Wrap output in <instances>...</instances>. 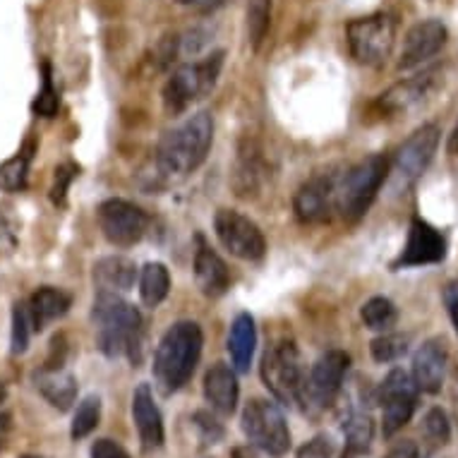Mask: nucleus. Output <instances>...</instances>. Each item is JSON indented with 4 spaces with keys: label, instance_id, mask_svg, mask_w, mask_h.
I'll use <instances>...</instances> for the list:
<instances>
[{
    "label": "nucleus",
    "instance_id": "6e6552de",
    "mask_svg": "<svg viewBox=\"0 0 458 458\" xmlns=\"http://www.w3.org/2000/svg\"><path fill=\"white\" fill-rule=\"evenodd\" d=\"M346 38L355 61L360 65L377 68L391 55V48L396 41V22L394 17L384 13L358 17L353 22H348Z\"/></svg>",
    "mask_w": 458,
    "mask_h": 458
},
{
    "label": "nucleus",
    "instance_id": "2f4dec72",
    "mask_svg": "<svg viewBox=\"0 0 458 458\" xmlns=\"http://www.w3.org/2000/svg\"><path fill=\"white\" fill-rule=\"evenodd\" d=\"M31 331H34V324H31L30 305L27 302H17L15 310H13V353L20 355L27 351Z\"/></svg>",
    "mask_w": 458,
    "mask_h": 458
},
{
    "label": "nucleus",
    "instance_id": "4be33fe9",
    "mask_svg": "<svg viewBox=\"0 0 458 458\" xmlns=\"http://www.w3.org/2000/svg\"><path fill=\"white\" fill-rule=\"evenodd\" d=\"M135 278L137 267L128 257H101L94 264V284H97L98 293H128L135 285Z\"/></svg>",
    "mask_w": 458,
    "mask_h": 458
},
{
    "label": "nucleus",
    "instance_id": "1a4fd4ad",
    "mask_svg": "<svg viewBox=\"0 0 458 458\" xmlns=\"http://www.w3.org/2000/svg\"><path fill=\"white\" fill-rule=\"evenodd\" d=\"M439 137L442 130L437 123H428L408 137L403 147L398 149L394 168H391V190L394 192H406L408 188H413L418 178H420L428 165L432 164V158L439 147Z\"/></svg>",
    "mask_w": 458,
    "mask_h": 458
},
{
    "label": "nucleus",
    "instance_id": "f704fd0d",
    "mask_svg": "<svg viewBox=\"0 0 458 458\" xmlns=\"http://www.w3.org/2000/svg\"><path fill=\"white\" fill-rule=\"evenodd\" d=\"M75 175H77L75 164H63L55 168V178H53V188H51V199L55 207H63V204H65L70 182L75 181Z\"/></svg>",
    "mask_w": 458,
    "mask_h": 458
},
{
    "label": "nucleus",
    "instance_id": "ddd939ff",
    "mask_svg": "<svg viewBox=\"0 0 458 458\" xmlns=\"http://www.w3.org/2000/svg\"><path fill=\"white\" fill-rule=\"evenodd\" d=\"M98 225L111 245L130 248L144 238L147 228H149V216L137 204L113 197V199L98 204Z\"/></svg>",
    "mask_w": 458,
    "mask_h": 458
},
{
    "label": "nucleus",
    "instance_id": "37998d69",
    "mask_svg": "<svg viewBox=\"0 0 458 458\" xmlns=\"http://www.w3.org/2000/svg\"><path fill=\"white\" fill-rule=\"evenodd\" d=\"M446 149H449V154H454V157H458V123H456V128L451 130L449 144H446Z\"/></svg>",
    "mask_w": 458,
    "mask_h": 458
},
{
    "label": "nucleus",
    "instance_id": "7c9ffc66",
    "mask_svg": "<svg viewBox=\"0 0 458 458\" xmlns=\"http://www.w3.org/2000/svg\"><path fill=\"white\" fill-rule=\"evenodd\" d=\"M369 353H372V358H375L377 362L398 360L401 355L408 353V336L384 331L382 336H377L375 341L369 344Z\"/></svg>",
    "mask_w": 458,
    "mask_h": 458
},
{
    "label": "nucleus",
    "instance_id": "49530a36",
    "mask_svg": "<svg viewBox=\"0 0 458 458\" xmlns=\"http://www.w3.org/2000/svg\"><path fill=\"white\" fill-rule=\"evenodd\" d=\"M456 379H458V372H456ZM456 386H458V384H456Z\"/></svg>",
    "mask_w": 458,
    "mask_h": 458
},
{
    "label": "nucleus",
    "instance_id": "58836bf2",
    "mask_svg": "<svg viewBox=\"0 0 458 458\" xmlns=\"http://www.w3.org/2000/svg\"><path fill=\"white\" fill-rule=\"evenodd\" d=\"M17 245L15 224L5 214H0V252H10Z\"/></svg>",
    "mask_w": 458,
    "mask_h": 458
},
{
    "label": "nucleus",
    "instance_id": "0eeeda50",
    "mask_svg": "<svg viewBox=\"0 0 458 458\" xmlns=\"http://www.w3.org/2000/svg\"><path fill=\"white\" fill-rule=\"evenodd\" d=\"M242 432L248 442L269 456H284L291 449V429L276 403L267 398H252L242 411Z\"/></svg>",
    "mask_w": 458,
    "mask_h": 458
},
{
    "label": "nucleus",
    "instance_id": "39448f33",
    "mask_svg": "<svg viewBox=\"0 0 458 458\" xmlns=\"http://www.w3.org/2000/svg\"><path fill=\"white\" fill-rule=\"evenodd\" d=\"M262 382L284 406L302 403L305 369H302L301 353L293 341H278L264 353Z\"/></svg>",
    "mask_w": 458,
    "mask_h": 458
},
{
    "label": "nucleus",
    "instance_id": "f3484780",
    "mask_svg": "<svg viewBox=\"0 0 458 458\" xmlns=\"http://www.w3.org/2000/svg\"><path fill=\"white\" fill-rule=\"evenodd\" d=\"M446 362H449V353L442 338H428L413 355V382L418 391L437 394L442 389Z\"/></svg>",
    "mask_w": 458,
    "mask_h": 458
},
{
    "label": "nucleus",
    "instance_id": "f257e3e1",
    "mask_svg": "<svg viewBox=\"0 0 458 458\" xmlns=\"http://www.w3.org/2000/svg\"><path fill=\"white\" fill-rule=\"evenodd\" d=\"M214 142L211 113L202 111L190 115L178 128L168 130L157 149L158 171L168 178H182L204 164Z\"/></svg>",
    "mask_w": 458,
    "mask_h": 458
},
{
    "label": "nucleus",
    "instance_id": "b1692460",
    "mask_svg": "<svg viewBox=\"0 0 458 458\" xmlns=\"http://www.w3.org/2000/svg\"><path fill=\"white\" fill-rule=\"evenodd\" d=\"M27 305H30L34 331H41L51 322L68 315L70 305H72V298H70V293H65L63 288L44 285V288H38L37 293L31 295Z\"/></svg>",
    "mask_w": 458,
    "mask_h": 458
},
{
    "label": "nucleus",
    "instance_id": "dca6fc26",
    "mask_svg": "<svg viewBox=\"0 0 458 458\" xmlns=\"http://www.w3.org/2000/svg\"><path fill=\"white\" fill-rule=\"evenodd\" d=\"M295 216L302 224H324L336 209V182L331 175H315L295 192Z\"/></svg>",
    "mask_w": 458,
    "mask_h": 458
},
{
    "label": "nucleus",
    "instance_id": "c9c22d12",
    "mask_svg": "<svg viewBox=\"0 0 458 458\" xmlns=\"http://www.w3.org/2000/svg\"><path fill=\"white\" fill-rule=\"evenodd\" d=\"M91 458H130V454L113 439H97L91 446Z\"/></svg>",
    "mask_w": 458,
    "mask_h": 458
},
{
    "label": "nucleus",
    "instance_id": "20e7f679",
    "mask_svg": "<svg viewBox=\"0 0 458 458\" xmlns=\"http://www.w3.org/2000/svg\"><path fill=\"white\" fill-rule=\"evenodd\" d=\"M386 175H389V161L382 154H372L362 158L360 164H355L336 185L338 214L346 218L348 224L365 216L386 181Z\"/></svg>",
    "mask_w": 458,
    "mask_h": 458
},
{
    "label": "nucleus",
    "instance_id": "393cba45",
    "mask_svg": "<svg viewBox=\"0 0 458 458\" xmlns=\"http://www.w3.org/2000/svg\"><path fill=\"white\" fill-rule=\"evenodd\" d=\"M257 346V327L252 315L248 312H241L235 317L233 324H231V331H228V353H231V360H233V368L238 372H248L250 362H252V355H255Z\"/></svg>",
    "mask_w": 458,
    "mask_h": 458
},
{
    "label": "nucleus",
    "instance_id": "4c0bfd02",
    "mask_svg": "<svg viewBox=\"0 0 458 458\" xmlns=\"http://www.w3.org/2000/svg\"><path fill=\"white\" fill-rule=\"evenodd\" d=\"M195 420H197V428L204 432V439H207V442L216 444L218 439L224 437V428H221V425H218L214 418H209L207 413H197Z\"/></svg>",
    "mask_w": 458,
    "mask_h": 458
},
{
    "label": "nucleus",
    "instance_id": "a878e982",
    "mask_svg": "<svg viewBox=\"0 0 458 458\" xmlns=\"http://www.w3.org/2000/svg\"><path fill=\"white\" fill-rule=\"evenodd\" d=\"M171 291V274L165 264L149 262L140 271V298L147 308H158Z\"/></svg>",
    "mask_w": 458,
    "mask_h": 458
},
{
    "label": "nucleus",
    "instance_id": "423d86ee",
    "mask_svg": "<svg viewBox=\"0 0 458 458\" xmlns=\"http://www.w3.org/2000/svg\"><path fill=\"white\" fill-rule=\"evenodd\" d=\"M224 68V51H216L202 61L188 63L175 70L164 87V104L171 113L185 111L192 101L204 98L214 87Z\"/></svg>",
    "mask_w": 458,
    "mask_h": 458
},
{
    "label": "nucleus",
    "instance_id": "de8ad7c7",
    "mask_svg": "<svg viewBox=\"0 0 458 458\" xmlns=\"http://www.w3.org/2000/svg\"><path fill=\"white\" fill-rule=\"evenodd\" d=\"M428 458H437V456H428Z\"/></svg>",
    "mask_w": 458,
    "mask_h": 458
},
{
    "label": "nucleus",
    "instance_id": "79ce46f5",
    "mask_svg": "<svg viewBox=\"0 0 458 458\" xmlns=\"http://www.w3.org/2000/svg\"><path fill=\"white\" fill-rule=\"evenodd\" d=\"M197 3H199V10H202V13H214V10H218L224 5L225 0H197Z\"/></svg>",
    "mask_w": 458,
    "mask_h": 458
},
{
    "label": "nucleus",
    "instance_id": "cd10ccee",
    "mask_svg": "<svg viewBox=\"0 0 458 458\" xmlns=\"http://www.w3.org/2000/svg\"><path fill=\"white\" fill-rule=\"evenodd\" d=\"M248 38L255 51L269 34L271 27V0H250L248 3Z\"/></svg>",
    "mask_w": 458,
    "mask_h": 458
},
{
    "label": "nucleus",
    "instance_id": "a19ab883",
    "mask_svg": "<svg viewBox=\"0 0 458 458\" xmlns=\"http://www.w3.org/2000/svg\"><path fill=\"white\" fill-rule=\"evenodd\" d=\"M391 458H420V456H418V449H415L413 444H403V446H398V449L394 451V456Z\"/></svg>",
    "mask_w": 458,
    "mask_h": 458
},
{
    "label": "nucleus",
    "instance_id": "72a5a7b5",
    "mask_svg": "<svg viewBox=\"0 0 458 458\" xmlns=\"http://www.w3.org/2000/svg\"><path fill=\"white\" fill-rule=\"evenodd\" d=\"M422 429H425V435H428L429 442L446 444L451 439L449 418H446V413H444L442 408H432V411H428L425 422H422Z\"/></svg>",
    "mask_w": 458,
    "mask_h": 458
},
{
    "label": "nucleus",
    "instance_id": "bb28decb",
    "mask_svg": "<svg viewBox=\"0 0 458 458\" xmlns=\"http://www.w3.org/2000/svg\"><path fill=\"white\" fill-rule=\"evenodd\" d=\"M360 317L365 327L372 331H391L394 329V324L398 319L396 305L389 301V298H384V295H377V298H369L360 310Z\"/></svg>",
    "mask_w": 458,
    "mask_h": 458
},
{
    "label": "nucleus",
    "instance_id": "412c9836",
    "mask_svg": "<svg viewBox=\"0 0 458 458\" xmlns=\"http://www.w3.org/2000/svg\"><path fill=\"white\" fill-rule=\"evenodd\" d=\"M238 396H241V386H238L235 372L224 362H216L204 377V398H207V403L216 413L231 415L238 406Z\"/></svg>",
    "mask_w": 458,
    "mask_h": 458
},
{
    "label": "nucleus",
    "instance_id": "a18cd8bd",
    "mask_svg": "<svg viewBox=\"0 0 458 458\" xmlns=\"http://www.w3.org/2000/svg\"><path fill=\"white\" fill-rule=\"evenodd\" d=\"M20 458H44V456H34V454H24V456H20Z\"/></svg>",
    "mask_w": 458,
    "mask_h": 458
},
{
    "label": "nucleus",
    "instance_id": "aec40b11",
    "mask_svg": "<svg viewBox=\"0 0 458 458\" xmlns=\"http://www.w3.org/2000/svg\"><path fill=\"white\" fill-rule=\"evenodd\" d=\"M199 248L195 252V278L199 291L207 298H221L231 285V274L228 267L214 250L204 242V238H197Z\"/></svg>",
    "mask_w": 458,
    "mask_h": 458
},
{
    "label": "nucleus",
    "instance_id": "9b49d317",
    "mask_svg": "<svg viewBox=\"0 0 458 458\" xmlns=\"http://www.w3.org/2000/svg\"><path fill=\"white\" fill-rule=\"evenodd\" d=\"M214 231H216L218 242L228 252L245 262H257L267 252V241L255 221L242 216L235 209H218L214 216Z\"/></svg>",
    "mask_w": 458,
    "mask_h": 458
},
{
    "label": "nucleus",
    "instance_id": "7ed1b4c3",
    "mask_svg": "<svg viewBox=\"0 0 458 458\" xmlns=\"http://www.w3.org/2000/svg\"><path fill=\"white\" fill-rule=\"evenodd\" d=\"M97 324V344L108 358L130 355L142 346V315L118 293H98L91 310Z\"/></svg>",
    "mask_w": 458,
    "mask_h": 458
},
{
    "label": "nucleus",
    "instance_id": "c03bdc74",
    "mask_svg": "<svg viewBox=\"0 0 458 458\" xmlns=\"http://www.w3.org/2000/svg\"><path fill=\"white\" fill-rule=\"evenodd\" d=\"M181 5H192V3H197V0H178Z\"/></svg>",
    "mask_w": 458,
    "mask_h": 458
},
{
    "label": "nucleus",
    "instance_id": "2eb2a0df",
    "mask_svg": "<svg viewBox=\"0 0 458 458\" xmlns=\"http://www.w3.org/2000/svg\"><path fill=\"white\" fill-rule=\"evenodd\" d=\"M446 37H449V31L439 20H422V22L413 24L406 34L403 48H401L398 70L420 68L422 63L432 61L446 44Z\"/></svg>",
    "mask_w": 458,
    "mask_h": 458
},
{
    "label": "nucleus",
    "instance_id": "473e14b6",
    "mask_svg": "<svg viewBox=\"0 0 458 458\" xmlns=\"http://www.w3.org/2000/svg\"><path fill=\"white\" fill-rule=\"evenodd\" d=\"M58 106H61V98H58V91L53 89L51 68L44 65V87H41L37 101H34V113L41 115V118H53L58 113Z\"/></svg>",
    "mask_w": 458,
    "mask_h": 458
},
{
    "label": "nucleus",
    "instance_id": "4468645a",
    "mask_svg": "<svg viewBox=\"0 0 458 458\" xmlns=\"http://www.w3.org/2000/svg\"><path fill=\"white\" fill-rule=\"evenodd\" d=\"M446 257V241L437 231L435 225H429L422 218H413L411 233L403 252L394 262V269H411V267H425V264L442 262Z\"/></svg>",
    "mask_w": 458,
    "mask_h": 458
},
{
    "label": "nucleus",
    "instance_id": "9d476101",
    "mask_svg": "<svg viewBox=\"0 0 458 458\" xmlns=\"http://www.w3.org/2000/svg\"><path fill=\"white\" fill-rule=\"evenodd\" d=\"M379 403H382V432L394 437L411 422L418 406V386L406 369H391L379 386Z\"/></svg>",
    "mask_w": 458,
    "mask_h": 458
},
{
    "label": "nucleus",
    "instance_id": "c85d7f7f",
    "mask_svg": "<svg viewBox=\"0 0 458 458\" xmlns=\"http://www.w3.org/2000/svg\"><path fill=\"white\" fill-rule=\"evenodd\" d=\"M30 151H22L17 157L8 158L5 164H0V190L5 192H20L27 185V175H30Z\"/></svg>",
    "mask_w": 458,
    "mask_h": 458
},
{
    "label": "nucleus",
    "instance_id": "f8f14e48",
    "mask_svg": "<svg viewBox=\"0 0 458 458\" xmlns=\"http://www.w3.org/2000/svg\"><path fill=\"white\" fill-rule=\"evenodd\" d=\"M351 368V355L344 351H329L312 365L310 375H305L302 386V403L312 408H329L341 394L344 379Z\"/></svg>",
    "mask_w": 458,
    "mask_h": 458
},
{
    "label": "nucleus",
    "instance_id": "6ab92c4d",
    "mask_svg": "<svg viewBox=\"0 0 458 458\" xmlns=\"http://www.w3.org/2000/svg\"><path fill=\"white\" fill-rule=\"evenodd\" d=\"M437 70H428L422 75H415L411 80H403V82L394 84L391 89H386L379 98V106H382L386 113H406L413 111L418 106H422L432 94H435L437 87Z\"/></svg>",
    "mask_w": 458,
    "mask_h": 458
},
{
    "label": "nucleus",
    "instance_id": "f03ea898",
    "mask_svg": "<svg viewBox=\"0 0 458 458\" xmlns=\"http://www.w3.org/2000/svg\"><path fill=\"white\" fill-rule=\"evenodd\" d=\"M204 336L197 322H175L165 331L154 355V379L164 394H175L190 382L202 355Z\"/></svg>",
    "mask_w": 458,
    "mask_h": 458
},
{
    "label": "nucleus",
    "instance_id": "ea45409f",
    "mask_svg": "<svg viewBox=\"0 0 458 458\" xmlns=\"http://www.w3.org/2000/svg\"><path fill=\"white\" fill-rule=\"evenodd\" d=\"M444 301H446L451 322H454V329H456V334H458V284H451L449 288L444 291Z\"/></svg>",
    "mask_w": 458,
    "mask_h": 458
},
{
    "label": "nucleus",
    "instance_id": "c756f323",
    "mask_svg": "<svg viewBox=\"0 0 458 458\" xmlns=\"http://www.w3.org/2000/svg\"><path fill=\"white\" fill-rule=\"evenodd\" d=\"M98 420H101V398L98 396H87L77 406L75 418H72V428H70V437L72 439H84L97 429Z\"/></svg>",
    "mask_w": 458,
    "mask_h": 458
},
{
    "label": "nucleus",
    "instance_id": "5701e85b",
    "mask_svg": "<svg viewBox=\"0 0 458 458\" xmlns=\"http://www.w3.org/2000/svg\"><path fill=\"white\" fill-rule=\"evenodd\" d=\"M37 389L53 408H58V411L65 413L75 403L77 379L72 372L63 369L61 365L58 368L48 365V368L41 369L37 375Z\"/></svg>",
    "mask_w": 458,
    "mask_h": 458
},
{
    "label": "nucleus",
    "instance_id": "e433bc0d",
    "mask_svg": "<svg viewBox=\"0 0 458 458\" xmlns=\"http://www.w3.org/2000/svg\"><path fill=\"white\" fill-rule=\"evenodd\" d=\"M298 458H331V442L327 437H315L298 451Z\"/></svg>",
    "mask_w": 458,
    "mask_h": 458
},
{
    "label": "nucleus",
    "instance_id": "a211bd4d",
    "mask_svg": "<svg viewBox=\"0 0 458 458\" xmlns=\"http://www.w3.org/2000/svg\"><path fill=\"white\" fill-rule=\"evenodd\" d=\"M132 420H135L137 435L144 451H154L164 446V418L154 403L149 384H140L132 394Z\"/></svg>",
    "mask_w": 458,
    "mask_h": 458
}]
</instances>
